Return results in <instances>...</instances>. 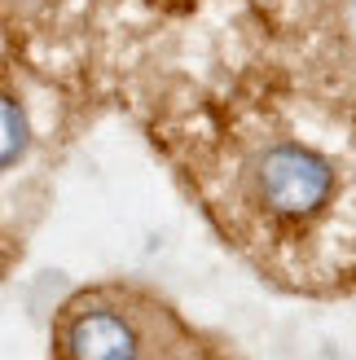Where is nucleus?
I'll use <instances>...</instances> for the list:
<instances>
[{"label": "nucleus", "instance_id": "nucleus-1", "mask_svg": "<svg viewBox=\"0 0 356 360\" xmlns=\"http://www.w3.org/2000/svg\"><path fill=\"white\" fill-rule=\"evenodd\" d=\"M246 180L255 202L277 220H312L334 198V163L299 141L264 146L246 167Z\"/></svg>", "mask_w": 356, "mask_h": 360}, {"label": "nucleus", "instance_id": "nucleus-2", "mask_svg": "<svg viewBox=\"0 0 356 360\" xmlns=\"http://www.w3.org/2000/svg\"><path fill=\"white\" fill-rule=\"evenodd\" d=\"M66 360H141V334L115 308H84L66 326Z\"/></svg>", "mask_w": 356, "mask_h": 360}, {"label": "nucleus", "instance_id": "nucleus-3", "mask_svg": "<svg viewBox=\"0 0 356 360\" xmlns=\"http://www.w3.org/2000/svg\"><path fill=\"white\" fill-rule=\"evenodd\" d=\"M27 150H31V119L13 93H0V172L23 163Z\"/></svg>", "mask_w": 356, "mask_h": 360}, {"label": "nucleus", "instance_id": "nucleus-4", "mask_svg": "<svg viewBox=\"0 0 356 360\" xmlns=\"http://www.w3.org/2000/svg\"><path fill=\"white\" fill-rule=\"evenodd\" d=\"M5 9H13V13H35V9H44V5H53V0H0Z\"/></svg>", "mask_w": 356, "mask_h": 360}, {"label": "nucleus", "instance_id": "nucleus-5", "mask_svg": "<svg viewBox=\"0 0 356 360\" xmlns=\"http://www.w3.org/2000/svg\"><path fill=\"white\" fill-rule=\"evenodd\" d=\"M5 264H9V246H5V238H0V273H5Z\"/></svg>", "mask_w": 356, "mask_h": 360}]
</instances>
